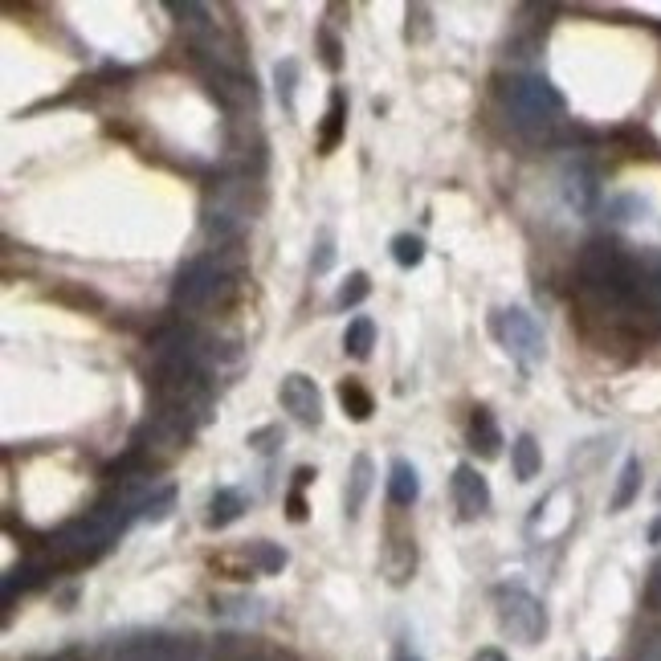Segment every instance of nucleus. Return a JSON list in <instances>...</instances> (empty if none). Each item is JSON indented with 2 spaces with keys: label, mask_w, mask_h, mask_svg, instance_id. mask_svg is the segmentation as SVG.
<instances>
[{
  "label": "nucleus",
  "mask_w": 661,
  "mask_h": 661,
  "mask_svg": "<svg viewBox=\"0 0 661 661\" xmlns=\"http://www.w3.org/2000/svg\"><path fill=\"white\" fill-rule=\"evenodd\" d=\"M368 290H372V282H368V274H360L355 270L343 286H339V294H335V307L339 311H351V307H360V302L368 298Z\"/></svg>",
  "instance_id": "20"
},
{
  "label": "nucleus",
  "mask_w": 661,
  "mask_h": 661,
  "mask_svg": "<svg viewBox=\"0 0 661 661\" xmlns=\"http://www.w3.org/2000/svg\"><path fill=\"white\" fill-rule=\"evenodd\" d=\"M376 347V323L368 315H355L347 323V335H343V351L351 360H368V351Z\"/></svg>",
  "instance_id": "12"
},
{
  "label": "nucleus",
  "mask_w": 661,
  "mask_h": 661,
  "mask_svg": "<svg viewBox=\"0 0 661 661\" xmlns=\"http://www.w3.org/2000/svg\"><path fill=\"white\" fill-rule=\"evenodd\" d=\"M511 462H515V478H519V482L539 478V470H543V453H539V445H535L531 433L515 437V445H511Z\"/></svg>",
  "instance_id": "11"
},
{
  "label": "nucleus",
  "mask_w": 661,
  "mask_h": 661,
  "mask_svg": "<svg viewBox=\"0 0 661 661\" xmlns=\"http://www.w3.org/2000/svg\"><path fill=\"white\" fill-rule=\"evenodd\" d=\"M274 86H278V103L286 115H294V90H298V62L294 58H282L274 66Z\"/></svg>",
  "instance_id": "17"
},
{
  "label": "nucleus",
  "mask_w": 661,
  "mask_h": 661,
  "mask_svg": "<svg viewBox=\"0 0 661 661\" xmlns=\"http://www.w3.org/2000/svg\"><path fill=\"white\" fill-rule=\"evenodd\" d=\"M290 519H307V502H302L298 494H290Z\"/></svg>",
  "instance_id": "26"
},
{
  "label": "nucleus",
  "mask_w": 661,
  "mask_h": 661,
  "mask_svg": "<svg viewBox=\"0 0 661 661\" xmlns=\"http://www.w3.org/2000/svg\"><path fill=\"white\" fill-rule=\"evenodd\" d=\"M331 266H335V241H331V233H323L311 253V274H327Z\"/></svg>",
  "instance_id": "22"
},
{
  "label": "nucleus",
  "mask_w": 661,
  "mask_h": 661,
  "mask_svg": "<svg viewBox=\"0 0 661 661\" xmlns=\"http://www.w3.org/2000/svg\"><path fill=\"white\" fill-rule=\"evenodd\" d=\"M339 404L347 409L351 421H368L372 409H376V404H372V392H368L360 380H343V384H339Z\"/></svg>",
  "instance_id": "14"
},
{
  "label": "nucleus",
  "mask_w": 661,
  "mask_h": 661,
  "mask_svg": "<svg viewBox=\"0 0 661 661\" xmlns=\"http://www.w3.org/2000/svg\"><path fill=\"white\" fill-rule=\"evenodd\" d=\"M421 498V474L413 462H404V457H396L392 470H388V502L392 506H413Z\"/></svg>",
  "instance_id": "9"
},
{
  "label": "nucleus",
  "mask_w": 661,
  "mask_h": 661,
  "mask_svg": "<svg viewBox=\"0 0 661 661\" xmlns=\"http://www.w3.org/2000/svg\"><path fill=\"white\" fill-rule=\"evenodd\" d=\"M392 258H396V266H404V270L421 266V258H425V241L413 237V233H396V237H392Z\"/></svg>",
  "instance_id": "18"
},
{
  "label": "nucleus",
  "mask_w": 661,
  "mask_h": 661,
  "mask_svg": "<svg viewBox=\"0 0 661 661\" xmlns=\"http://www.w3.org/2000/svg\"><path fill=\"white\" fill-rule=\"evenodd\" d=\"M392 661H425L409 641H396V649H392Z\"/></svg>",
  "instance_id": "24"
},
{
  "label": "nucleus",
  "mask_w": 661,
  "mask_h": 661,
  "mask_svg": "<svg viewBox=\"0 0 661 661\" xmlns=\"http://www.w3.org/2000/svg\"><path fill=\"white\" fill-rule=\"evenodd\" d=\"M498 625L502 633H511L515 641L523 645H539L547 637V613H543V604L535 592H527L523 584H502L498 596Z\"/></svg>",
  "instance_id": "4"
},
{
  "label": "nucleus",
  "mask_w": 661,
  "mask_h": 661,
  "mask_svg": "<svg viewBox=\"0 0 661 661\" xmlns=\"http://www.w3.org/2000/svg\"><path fill=\"white\" fill-rule=\"evenodd\" d=\"M245 559H249V564H258L262 572H282L286 551H278L274 543H249L245 547Z\"/></svg>",
  "instance_id": "21"
},
{
  "label": "nucleus",
  "mask_w": 661,
  "mask_h": 661,
  "mask_svg": "<svg viewBox=\"0 0 661 661\" xmlns=\"http://www.w3.org/2000/svg\"><path fill=\"white\" fill-rule=\"evenodd\" d=\"M506 111H511L519 131H547L551 123L564 119V94L539 74H519L502 90Z\"/></svg>",
  "instance_id": "2"
},
{
  "label": "nucleus",
  "mask_w": 661,
  "mask_h": 661,
  "mask_svg": "<svg viewBox=\"0 0 661 661\" xmlns=\"http://www.w3.org/2000/svg\"><path fill=\"white\" fill-rule=\"evenodd\" d=\"M637 490H641V462L629 457L625 470H621V482H617V494H613V511H625V506L637 498Z\"/></svg>",
  "instance_id": "19"
},
{
  "label": "nucleus",
  "mask_w": 661,
  "mask_h": 661,
  "mask_svg": "<svg viewBox=\"0 0 661 661\" xmlns=\"http://www.w3.org/2000/svg\"><path fill=\"white\" fill-rule=\"evenodd\" d=\"M172 502H176V490L172 486H164L156 498L147 502V511H143V519H151V523H160V519H168L172 515Z\"/></svg>",
  "instance_id": "23"
},
{
  "label": "nucleus",
  "mask_w": 661,
  "mask_h": 661,
  "mask_svg": "<svg viewBox=\"0 0 661 661\" xmlns=\"http://www.w3.org/2000/svg\"><path fill=\"white\" fill-rule=\"evenodd\" d=\"M564 188H568V205H572L576 213H592V205H596V180H592V172L572 168V172L564 176Z\"/></svg>",
  "instance_id": "13"
},
{
  "label": "nucleus",
  "mask_w": 661,
  "mask_h": 661,
  "mask_svg": "<svg viewBox=\"0 0 661 661\" xmlns=\"http://www.w3.org/2000/svg\"><path fill=\"white\" fill-rule=\"evenodd\" d=\"M490 331L494 339L506 347V355L519 364V368H535L543 355H547V343H543V327L531 311L523 307H506V311H494L490 319Z\"/></svg>",
  "instance_id": "3"
},
{
  "label": "nucleus",
  "mask_w": 661,
  "mask_h": 661,
  "mask_svg": "<svg viewBox=\"0 0 661 661\" xmlns=\"http://www.w3.org/2000/svg\"><path fill=\"white\" fill-rule=\"evenodd\" d=\"M54 661H78V657H54Z\"/></svg>",
  "instance_id": "29"
},
{
  "label": "nucleus",
  "mask_w": 661,
  "mask_h": 661,
  "mask_svg": "<svg viewBox=\"0 0 661 661\" xmlns=\"http://www.w3.org/2000/svg\"><path fill=\"white\" fill-rule=\"evenodd\" d=\"M241 511H245V498L237 494V490H217L213 494V502H209V527H229L233 519H241Z\"/></svg>",
  "instance_id": "15"
},
{
  "label": "nucleus",
  "mask_w": 661,
  "mask_h": 661,
  "mask_svg": "<svg viewBox=\"0 0 661 661\" xmlns=\"http://www.w3.org/2000/svg\"><path fill=\"white\" fill-rule=\"evenodd\" d=\"M649 600L661 604V564H657V572H653V580H649Z\"/></svg>",
  "instance_id": "27"
},
{
  "label": "nucleus",
  "mask_w": 661,
  "mask_h": 661,
  "mask_svg": "<svg viewBox=\"0 0 661 661\" xmlns=\"http://www.w3.org/2000/svg\"><path fill=\"white\" fill-rule=\"evenodd\" d=\"M657 498H661V494H657Z\"/></svg>",
  "instance_id": "30"
},
{
  "label": "nucleus",
  "mask_w": 661,
  "mask_h": 661,
  "mask_svg": "<svg viewBox=\"0 0 661 661\" xmlns=\"http://www.w3.org/2000/svg\"><path fill=\"white\" fill-rule=\"evenodd\" d=\"M470 661H506V653H502V649H490V645H486V649H478V653H474Z\"/></svg>",
  "instance_id": "25"
},
{
  "label": "nucleus",
  "mask_w": 661,
  "mask_h": 661,
  "mask_svg": "<svg viewBox=\"0 0 661 661\" xmlns=\"http://www.w3.org/2000/svg\"><path fill=\"white\" fill-rule=\"evenodd\" d=\"M111 661H209V649L200 645L196 637L156 633V637H139V641L119 645Z\"/></svg>",
  "instance_id": "5"
},
{
  "label": "nucleus",
  "mask_w": 661,
  "mask_h": 661,
  "mask_svg": "<svg viewBox=\"0 0 661 661\" xmlns=\"http://www.w3.org/2000/svg\"><path fill=\"white\" fill-rule=\"evenodd\" d=\"M278 400H282V409L298 421V425H319L323 421V396H319V384L311 376H302V372H290L278 388Z\"/></svg>",
  "instance_id": "6"
},
{
  "label": "nucleus",
  "mask_w": 661,
  "mask_h": 661,
  "mask_svg": "<svg viewBox=\"0 0 661 661\" xmlns=\"http://www.w3.org/2000/svg\"><path fill=\"white\" fill-rule=\"evenodd\" d=\"M470 445L482 457H494L502 449V433H498V421H494L490 409H474V417H470Z\"/></svg>",
  "instance_id": "10"
},
{
  "label": "nucleus",
  "mask_w": 661,
  "mask_h": 661,
  "mask_svg": "<svg viewBox=\"0 0 661 661\" xmlns=\"http://www.w3.org/2000/svg\"><path fill=\"white\" fill-rule=\"evenodd\" d=\"M649 539H653V543H657V539H661V519H657V523H653V527H649Z\"/></svg>",
  "instance_id": "28"
},
{
  "label": "nucleus",
  "mask_w": 661,
  "mask_h": 661,
  "mask_svg": "<svg viewBox=\"0 0 661 661\" xmlns=\"http://www.w3.org/2000/svg\"><path fill=\"white\" fill-rule=\"evenodd\" d=\"M237 262L229 249H209L200 253V258H192L184 270H180V282H176V311L184 315H196V311H209L213 302L233 290L237 282Z\"/></svg>",
  "instance_id": "1"
},
{
  "label": "nucleus",
  "mask_w": 661,
  "mask_h": 661,
  "mask_svg": "<svg viewBox=\"0 0 661 661\" xmlns=\"http://www.w3.org/2000/svg\"><path fill=\"white\" fill-rule=\"evenodd\" d=\"M449 486H453V502H457V511H462V519H482L490 511V486L474 466L462 462L453 470Z\"/></svg>",
  "instance_id": "7"
},
{
  "label": "nucleus",
  "mask_w": 661,
  "mask_h": 661,
  "mask_svg": "<svg viewBox=\"0 0 661 661\" xmlns=\"http://www.w3.org/2000/svg\"><path fill=\"white\" fill-rule=\"evenodd\" d=\"M343 123H347V98L343 90L331 94V107H327V123H323V135H319V147L323 151H335L339 135H343Z\"/></svg>",
  "instance_id": "16"
},
{
  "label": "nucleus",
  "mask_w": 661,
  "mask_h": 661,
  "mask_svg": "<svg viewBox=\"0 0 661 661\" xmlns=\"http://www.w3.org/2000/svg\"><path fill=\"white\" fill-rule=\"evenodd\" d=\"M372 478H376L372 457L360 453V457L351 462V478H347V494H343V506H347V515H351V519L364 511V502H368V494H372Z\"/></svg>",
  "instance_id": "8"
}]
</instances>
